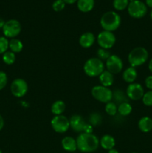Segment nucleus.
Returning a JSON list of instances; mask_svg holds the SVG:
<instances>
[{
  "label": "nucleus",
  "instance_id": "1",
  "mask_svg": "<svg viewBox=\"0 0 152 153\" xmlns=\"http://www.w3.org/2000/svg\"><path fill=\"white\" fill-rule=\"evenodd\" d=\"M77 147L82 152H92L96 150L100 144L99 139L93 134L81 133L76 139Z\"/></svg>",
  "mask_w": 152,
  "mask_h": 153
},
{
  "label": "nucleus",
  "instance_id": "2",
  "mask_svg": "<svg viewBox=\"0 0 152 153\" xmlns=\"http://www.w3.org/2000/svg\"><path fill=\"white\" fill-rule=\"evenodd\" d=\"M100 24L104 31L113 32L120 26L121 17L116 11L110 10L102 15L100 19Z\"/></svg>",
  "mask_w": 152,
  "mask_h": 153
},
{
  "label": "nucleus",
  "instance_id": "3",
  "mask_svg": "<svg viewBox=\"0 0 152 153\" xmlns=\"http://www.w3.org/2000/svg\"><path fill=\"white\" fill-rule=\"evenodd\" d=\"M83 71L89 77L99 76L104 71V64L99 58H89L83 65Z\"/></svg>",
  "mask_w": 152,
  "mask_h": 153
},
{
  "label": "nucleus",
  "instance_id": "4",
  "mask_svg": "<svg viewBox=\"0 0 152 153\" xmlns=\"http://www.w3.org/2000/svg\"><path fill=\"white\" fill-rule=\"evenodd\" d=\"M128 59L131 67H139L148 61V52L144 47H136L130 52Z\"/></svg>",
  "mask_w": 152,
  "mask_h": 153
},
{
  "label": "nucleus",
  "instance_id": "5",
  "mask_svg": "<svg viewBox=\"0 0 152 153\" xmlns=\"http://www.w3.org/2000/svg\"><path fill=\"white\" fill-rule=\"evenodd\" d=\"M148 11V7L145 3L140 0H134L130 1L128 6V12L130 16L135 19L144 17Z\"/></svg>",
  "mask_w": 152,
  "mask_h": 153
},
{
  "label": "nucleus",
  "instance_id": "6",
  "mask_svg": "<svg viewBox=\"0 0 152 153\" xmlns=\"http://www.w3.org/2000/svg\"><path fill=\"white\" fill-rule=\"evenodd\" d=\"M91 94L94 99L106 104L111 102L113 99V92L111 90L102 85H96L93 87L91 91Z\"/></svg>",
  "mask_w": 152,
  "mask_h": 153
},
{
  "label": "nucleus",
  "instance_id": "7",
  "mask_svg": "<svg viewBox=\"0 0 152 153\" xmlns=\"http://www.w3.org/2000/svg\"><path fill=\"white\" fill-rule=\"evenodd\" d=\"M22 30L20 22L16 19H9L6 21L4 27L2 28L3 34L7 38H15L19 35Z\"/></svg>",
  "mask_w": 152,
  "mask_h": 153
},
{
  "label": "nucleus",
  "instance_id": "8",
  "mask_svg": "<svg viewBox=\"0 0 152 153\" xmlns=\"http://www.w3.org/2000/svg\"><path fill=\"white\" fill-rule=\"evenodd\" d=\"M51 125L54 131L60 134L66 132L70 128L69 120L63 115H58L54 117L51 121Z\"/></svg>",
  "mask_w": 152,
  "mask_h": 153
},
{
  "label": "nucleus",
  "instance_id": "9",
  "mask_svg": "<svg viewBox=\"0 0 152 153\" xmlns=\"http://www.w3.org/2000/svg\"><path fill=\"white\" fill-rule=\"evenodd\" d=\"M116 40V37L111 31H102L98 34L97 37V42L100 47L107 50L114 46Z\"/></svg>",
  "mask_w": 152,
  "mask_h": 153
},
{
  "label": "nucleus",
  "instance_id": "10",
  "mask_svg": "<svg viewBox=\"0 0 152 153\" xmlns=\"http://www.w3.org/2000/svg\"><path fill=\"white\" fill-rule=\"evenodd\" d=\"M28 86L27 82L22 79H16L10 85V92L12 95L17 98H21L27 94Z\"/></svg>",
  "mask_w": 152,
  "mask_h": 153
},
{
  "label": "nucleus",
  "instance_id": "11",
  "mask_svg": "<svg viewBox=\"0 0 152 153\" xmlns=\"http://www.w3.org/2000/svg\"><path fill=\"white\" fill-rule=\"evenodd\" d=\"M123 61L116 55H111L106 61V67L112 74H117L119 73L123 69Z\"/></svg>",
  "mask_w": 152,
  "mask_h": 153
},
{
  "label": "nucleus",
  "instance_id": "12",
  "mask_svg": "<svg viewBox=\"0 0 152 153\" xmlns=\"http://www.w3.org/2000/svg\"><path fill=\"white\" fill-rule=\"evenodd\" d=\"M144 89L142 86L139 83H131L129 84L126 90V94L128 98L130 100H139L142 98L144 95Z\"/></svg>",
  "mask_w": 152,
  "mask_h": 153
},
{
  "label": "nucleus",
  "instance_id": "13",
  "mask_svg": "<svg viewBox=\"0 0 152 153\" xmlns=\"http://www.w3.org/2000/svg\"><path fill=\"white\" fill-rule=\"evenodd\" d=\"M70 127L75 132H82L83 131L86 123L81 116L78 114H75L71 117L69 120Z\"/></svg>",
  "mask_w": 152,
  "mask_h": 153
},
{
  "label": "nucleus",
  "instance_id": "14",
  "mask_svg": "<svg viewBox=\"0 0 152 153\" xmlns=\"http://www.w3.org/2000/svg\"><path fill=\"white\" fill-rule=\"evenodd\" d=\"M95 37L92 32H86L81 34L79 38V44L84 49H88L94 44Z\"/></svg>",
  "mask_w": 152,
  "mask_h": 153
},
{
  "label": "nucleus",
  "instance_id": "15",
  "mask_svg": "<svg viewBox=\"0 0 152 153\" xmlns=\"http://www.w3.org/2000/svg\"><path fill=\"white\" fill-rule=\"evenodd\" d=\"M61 145H62L63 149L67 152H75L76 149H77L76 140L69 136H67L62 139Z\"/></svg>",
  "mask_w": 152,
  "mask_h": 153
},
{
  "label": "nucleus",
  "instance_id": "16",
  "mask_svg": "<svg viewBox=\"0 0 152 153\" xmlns=\"http://www.w3.org/2000/svg\"><path fill=\"white\" fill-rule=\"evenodd\" d=\"M138 127L142 132H150L152 130V119L149 117H143L139 120Z\"/></svg>",
  "mask_w": 152,
  "mask_h": 153
},
{
  "label": "nucleus",
  "instance_id": "17",
  "mask_svg": "<svg viewBox=\"0 0 152 153\" xmlns=\"http://www.w3.org/2000/svg\"><path fill=\"white\" fill-rule=\"evenodd\" d=\"M100 145L101 147L106 150H110V149H113L116 145V140L113 136L110 134H105L102 136L100 140Z\"/></svg>",
  "mask_w": 152,
  "mask_h": 153
},
{
  "label": "nucleus",
  "instance_id": "18",
  "mask_svg": "<svg viewBox=\"0 0 152 153\" xmlns=\"http://www.w3.org/2000/svg\"><path fill=\"white\" fill-rule=\"evenodd\" d=\"M95 0H77V7L80 11L88 13L93 9Z\"/></svg>",
  "mask_w": 152,
  "mask_h": 153
},
{
  "label": "nucleus",
  "instance_id": "19",
  "mask_svg": "<svg viewBox=\"0 0 152 153\" xmlns=\"http://www.w3.org/2000/svg\"><path fill=\"white\" fill-rule=\"evenodd\" d=\"M122 77H123L124 81L126 82L127 83H134L137 78V72L135 67H130L127 68L124 71Z\"/></svg>",
  "mask_w": 152,
  "mask_h": 153
},
{
  "label": "nucleus",
  "instance_id": "20",
  "mask_svg": "<svg viewBox=\"0 0 152 153\" xmlns=\"http://www.w3.org/2000/svg\"><path fill=\"white\" fill-rule=\"evenodd\" d=\"M99 81L102 86L109 88L113 85V82H114L113 74L110 73L108 70H104L99 76Z\"/></svg>",
  "mask_w": 152,
  "mask_h": 153
},
{
  "label": "nucleus",
  "instance_id": "21",
  "mask_svg": "<svg viewBox=\"0 0 152 153\" xmlns=\"http://www.w3.org/2000/svg\"><path fill=\"white\" fill-rule=\"evenodd\" d=\"M65 109L66 104L64 103L63 101H62V100H57V101H55V102L52 105V107H51L52 113L53 114H55V116L62 115V114L63 113Z\"/></svg>",
  "mask_w": 152,
  "mask_h": 153
},
{
  "label": "nucleus",
  "instance_id": "22",
  "mask_svg": "<svg viewBox=\"0 0 152 153\" xmlns=\"http://www.w3.org/2000/svg\"><path fill=\"white\" fill-rule=\"evenodd\" d=\"M9 49L13 53H19L23 49V43L19 39L13 38L9 41Z\"/></svg>",
  "mask_w": 152,
  "mask_h": 153
},
{
  "label": "nucleus",
  "instance_id": "23",
  "mask_svg": "<svg viewBox=\"0 0 152 153\" xmlns=\"http://www.w3.org/2000/svg\"><path fill=\"white\" fill-rule=\"evenodd\" d=\"M131 111H132V106L129 102L121 103L118 107V112L121 116H128Z\"/></svg>",
  "mask_w": 152,
  "mask_h": 153
},
{
  "label": "nucleus",
  "instance_id": "24",
  "mask_svg": "<svg viewBox=\"0 0 152 153\" xmlns=\"http://www.w3.org/2000/svg\"><path fill=\"white\" fill-rule=\"evenodd\" d=\"M2 61L7 65H11L16 61V55L11 51H7L2 55Z\"/></svg>",
  "mask_w": 152,
  "mask_h": 153
},
{
  "label": "nucleus",
  "instance_id": "25",
  "mask_svg": "<svg viewBox=\"0 0 152 153\" xmlns=\"http://www.w3.org/2000/svg\"><path fill=\"white\" fill-rule=\"evenodd\" d=\"M129 2V0H113V5L116 10H123L128 8Z\"/></svg>",
  "mask_w": 152,
  "mask_h": 153
},
{
  "label": "nucleus",
  "instance_id": "26",
  "mask_svg": "<svg viewBox=\"0 0 152 153\" xmlns=\"http://www.w3.org/2000/svg\"><path fill=\"white\" fill-rule=\"evenodd\" d=\"M113 98H114L116 102L119 103V104L123 102H128V98L125 97V94L120 90H116L115 92L113 93Z\"/></svg>",
  "mask_w": 152,
  "mask_h": 153
},
{
  "label": "nucleus",
  "instance_id": "27",
  "mask_svg": "<svg viewBox=\"0 0 152 153\" xmlns=\"http://www.w3.org/2000/svg\"><path fill=\"white\" fill-rule=\"evenodd\" d=\"M105 111L110 116H115L118 111V107L113 102L107 103L105 106Z\"/></svg>",
  "mask_w": 152,
  "mask_h": 153
},
{
  "label": "nucleus",
  "instance_id": "28",
  "mask_svg": "<svg viewBox=\"0 0 152 153\" xmlns=\"http://www.w3.org/2000/svg\"><path fill=\"white\" fill-rule=\"evenodd\" d=\"M9 48V40L4 36L0 37V55H3Z\"/></svg>",
  "mask_w": 152,
  "mask_h": 153
},
{
  "label": "nucleus",
  "instance_id": "29",
  "mask_svg": "<svg viewBox=\"0 0 152 153\" xmlns=\"http://www.w3.org/2000/svg\"><path fill=\"white\" fill-rule=\"evenodd\" d=\"M89 123L92 126H98L101 123V116L98 113H92L89 117Z\"/></svg>",
  "mask_w": 152,
  "mask_h": 153
},
{
  "label": "nucleus",
  "instance_id": "30",
  "mask_svg": "<svg viewBox=\"0 0 152 153\" xmlns=\"http://www.w3.org/2000/svg\"><path fill=\"white\" fill-rule=\"evenodd\" d=\"M142 102L145 105L148 106V107H151L152 106V91H149L148 92L145 93L143 95L142 98Z\"/></svg>",
  "mask_w": 152,
  "mask_h": 153
},
{
  "label": "nucleus",
  "instance_id": "31",
  "mask_svg": "<svg viewBox=\"0 0 152 153\" xmlns=\"http://www.w3.org/2000/svg\"><path fill=\"white\" fill-rule=\"evenodd\" d=\"M97 55H98V58H99L101 61H107L109 57L110 56V53L107 49H103V48H100L97 51Z\"/></svg>",
  "mask_w": 152,
  "mask_h": 153
},
{
  "label": "nucleus",
  "instance_id": "32",
  "mask_svg": "<svg viewBox=\"0 0 152 153\" xmlns=\"http://www.w3.org/2000/svg\"><path fill=\"white\" fill-rule=\"evenodd\" d=\"M66 7V3L63 0H55L52 3V9L56 12H60L63 10Z\"/></svg>",
  "mask_w": 152,
  "mask_h": 153
},
{
  "label": "nucleus",
  "instance_id": "33",
  "mask_svg": "<svg viewBox=\"0 0 152 153\" xmlns=\"http://www.w3.org/2000/svg\"><path fill=\"white\" fill-rule=\"evenodd\" d=\"M7 84V76L4 72L0 70V91L4 89Z\"/></svg>",
  "mask_w": 152,
  "mask_h": 153
},
{
  "label": "nucleus",
  "instance_id": "34",
  "mask_svg": "<svg viewBox=\"0 0 152 153\" xmlns=\"http://www.w3.org/2000/svg\"><path fill=\"white\" fill-rule=\"evenodd\" d=\"M145 84L148 89L152 91V76H148L145 80Z\"/></svg>",
  "mask_w": 152,
  "mask_h": 153
},
{
  "label": "nucleus",
  "instance_id": "35",
  "mask_svg": "<svg viewBox=\"0 0 152 153\" xmlns=\"http://www.w3.org/2000/svg\"><path fill=\"white\" fill-rule=\"evenodd\" d=\"M92 129H93V126L92 125L86 123L83 131L84 133H87V134H92Z\"/></svg>",
  "mask_w": 152,
  "mask_h": 153
},
{
  "label": "nucleus",
  "instance_id": "36",
  "mask_svg": "<svg viewBox=\"0 0 152 153\" xmlns=\"http://www.w3.org/2000/svg\"><path fill=\"white\" fill-rule=\"evenodd\" d=\"M4 126V119H3L2 117H1V115L0 114V131L2 129Z\"/></svg>",
  "mask_w": 152,
  "mask_h": 153
},
{
  "label": "nucleus",
  "instance_id": "37",
  "mask_svg": "<svg viewBox=\"0 0 152 153\" xmlns=\"http://www.w3.org/2000/svg\"><path fill=\"white\" fill-rule=\"evenodd\" d=\"M77 0H63V1L66 3V4H74V3L77 2Z\"/></svg>",
  "mask_w": 152,
  "mask_h": 153
},
{
  "label": "nucleus",
  "instance_id": "38",
  "mask_svg": "<svg viewBox=\"0 0 152 153\" xmlns=\"http://www.w3.org/2000/svg\"><path fill=\"white\" fill-rule=\"evenodd\" d=\"M4 24H5V21H4L2 18H0V29H2Z\"/></svg>",
  "mask_w": 152,
  "mask_h": 153
},
{
  "label": "nucleus",
  "instance_id": "39",
  "mask_svg": "<svg viewBox=\"0 0 152 153\" xmlns=\"http://www.w3.org/2000/svg\"><path fill=\"white\" fill-rule=\"evenodd\" d=\"M145 4L149 7H152V0H145Z\"/></svg>",
  "mask_w": 152,
  "mask_h": 153
},
{
  "label": "nucleus",
  "instance_id": "40",
  "mask_svg": "<svg viewBox=\"0 0 152 153\" xmlns=\"http://www.w3.org/2000/svg\"><path fill=\"white\" fill-rule=\"evenodd\" d=\"M148 69H149V70H150V71H151V73H152V58H151V61H149Z\"/></svg>",
  "mask_w": 152,
  "mask_h": 153
},
{
  "label": "nucleus",
  "instance_id": "41",
  "mask_svg": "<svg viewBox=\"0 0 152 153\" xmlns=\"http://www.w3.org/2000/svg\"><path fill=\"white\" fill-rule=\"evenodd\" d=\"M108 153H119V152L117 149H116L113 148V149H110V150H108Z\"/></svg>",
  "mask_w": 152,
  "mask_h": 153
},
{
  "label": "nucleus",
  "instance_id": "42",
  "mask_svg": "<svg viewBox=\"0 0 152 153\" xmlns=\"http://www.w3.org/2000/svg\"><path fill=\"white\" fill-rule=\"evenodd\" d=\"M150 16H151V19H152V10H151V15H150Z\"/></svg>",
  "mask_w": 152,
  "mask_h": 153
},
{
  "label": "nucleus",
  "instance_id": "43",
  "mask_svg": "<svg viewBox=\"0 0 152 153\" xmlns=\"http://www.w3.org/2000/svg\"><path fill=\"white\" fill-rule=\"evenodd\" d=\"M130 1H134V0H129Z\"/></svg>",
  "mask_w": 152,
  "mask_h": 153
},
{
  "label": "nucleus",
  "instance_id": "44",
  "mask_svg": "<svg viewBox=\"0 0 152 153\" xmlns=\"http://www.w3.org/2000/svg\"><path fill=\"white\" fill-rule=\"evenodd\" d=\"M0 153H2V152H1V150H0Z\"/></svg>",
  "mask_w": 152,
  "mask_h": 153
},
{
  "label": "nucleus",
  "instance_id": "45",
  "mask_svg": "<svg viewBox=\"0 0 152 153\" xmlns=\"http://www.w3.org/2000/svg\"><path fill=\"white\" fill-rule=\"evenodd\" d=\"M133 153H137V152H133Z\"/></svg>",
  "mask_w": 152,
  "mask_h": 153
}]
</instances>
